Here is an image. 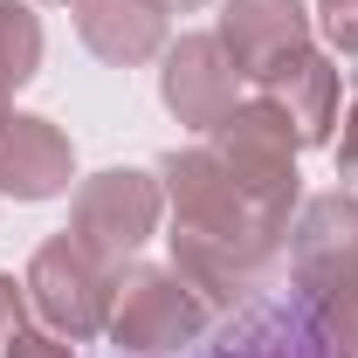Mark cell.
Returning <instances> with one entry per match:
<instances>
[{
    "mask_svg": "<svg viewBox=\"0 0 358 358\" xmlns=\"http://www.w3.org/2000/svg\"><path fill=\"white\" fill-rule=\"evenodd\" d=\"M159 186L173 207V268L193 282L200 303H234V289L255 282V268L282 248L289 227L227 179V166L207 145H186L159 159Z\"/></svg>",
    "mask_w": 358,
    "mask_h": 358,
    "instance_id": "cell-1",
    "label": "cell"
},
{
    "mask_svg": "<svg viewBox=\"0 0 358 358\" xmlns=\"http://www.w3.org/2000/svg\"><path fill=\"white\" fill-rule=\"evenodd\" d=\"M296 282L338 352L358 358V193H324L296 221Z\"/></svg>",
    "mask_w": 358,
    "mask_h": 358,
    "instance_id": "cell-2",
    "label": "cell"
},
{
    "mask_svg": "<svg viewBox=\"0 0 358 358\" xmlns=\"http://www.w3.org/2000/svg\"><path fill=\"white\" fill-rule=\"evenodd\" d=\"M207 152L227 166V179L262 207L268 221L289 227V207H296V131H289V117L255 96V103H234L221 124L207 131Z\"/></svg>",
    "mask_w": 358,
    "mask_h": 358,
    "instance_id": "cell-3",
    "label": "cell"
},
{
    "mask_svg": "<svg viewBox=\"0 0 358 358\" xmlns=\"http://www.w3.org/2000/svg\"><path fill=\"white\" fill-rule=\"evenodd\" d=\"M159 214H166V186L152 173H131V166H110L76 186V207H69V241L90 248L103 268H124L159 234Z\"/></svg>",
    "mask_w": 358,
    "mask_h": 358,
    "instance_id": "cell-4",
    "label": "cell"
},
{
    "mask_svg": "<svg viewBox=\"0 0 358 358\" xmlns=\"http://www.w3.org/2000/svg\"><path fill=\"white\" fill-rule=\"evenodd\" d=\"M21 296H28V310L42 317V331L55 338H96L103 324H110V296H117V268H103L90 248H76L69 234H55L35 248V262L21 275Z\"/></svg>",
    "mask_w": 358,
    "mask_h": 358,
    "instance_id": "cell-5",
    "label": "cell"
},
{
    "mask_svg": "<svg viewBox=\"0 0 358 358\" xmlns=\"http://www.w3.org/2000/svg\"><path fill=\"white\" fill-rule=\"evenodd\" d=\"M207 324V303L193 296V282L179 268H152V262H124L117 268V296H110V345L117 352H179L193 345Z\"/></svg>",
    "mask_w": 358,
    "mask_h": 358,
    "instance_id": "cell-6",
    "label": "cell"
},
{
    "mask_svg": "<svg viewBox=\"0 0 358 358\" xmlns=\"http://www.w3.org/2000/svg\"><path fill=\"white\" fill-rule=\"evenodd\" d=\"M159 62H166V69H159V96H166V110H173L179 124L214 131L227 110H234L241 69L227 62L221 35H179V42H166Z\"/></svg>",
    "mask_w": 358,
    "mask_h": 358,
    "instance_id": "cell-7",
    "label": "cell"
},
{
    "mask_svg": "<svg viewBox=\"0 0 358 358\" xmlns=\"http://www.w3.org/2000/svg\"><path fill=\"white\" fill-rule=\"evenodd\" d=\"M214 35L227 62L241 69V83H268L289 55L310 48V7L303 0H227Z\"/></svg>",
    "mask_w": 358,
    "mask_h": 358,
    "instance_id": "cell-8",
    "label": "cell"
},
{
    "mask_svg": "<svg viewBox=\"0 0 358 358\" xmlns=\"http://www.w3.org/2000/svg\"><path fill=\"white\" fill-rule=\"evenodd\" d=\"M69 179H76V152H69V138L55 131L48 117H7L0 124V193L7 200H55V193H69Z\"/></svg>",
    "mask_w": 358,
    "mask_h": 358,
    "instance_id": "cell-9",
    "label": "cell"
},
{
    "mask_svg": "<svg viewBox=\"0 0 358 358\" xmlns=\"http://www.w3.org/2000/svg\"><path fill=\"white\" fill-rule=\"evenodd\" d=\"M76 35L110 69H138V62L166 55V42H173L159 0H76Z\"/></svg>",
    "mask_w": 358,
    "mask_h": 358,
    "instance_id": "cell-10",
    "label": "cell"
},
{
    "mask_svg": "<svg viewBox=\"0 0 358 358\" xmlns=\"http://www.w3.org/2000/svg\"><path fill=\"white\" fill-rule=\"evenodd\" d=\"M289 117V131H296V145L310 152V145H331V124H338V69H331V55H317V48H303V55H289L268 83H255Z\"/></svg>",
    "mask_w": 358,
    "mask_h": 358,
    "instance_id": "cell-11",
    "label": "cell"
},
{
    "mask_svg": "<svg viewBox=\"0 0 358 358\" xmlns=\"http://www.w3.org/2000/svg\"><path fill=\"white\" fill-rule=\"evenodd\" d=\"M42 76V21L28 0H0V90Z\"/></svg>",
    "mask_w": 358,
    "mask_h": 358,
    "instance_id": "cell-12",
    "label": "cell"
},
{
    "mask_svg": "<svg viewBox=\"0 0 358 358\" xmlns=\"http://www.w3.org/2000/svg\"><path fill=\"white\" fill-rule=\"evenodd\" d=\"M317 28L345 62H358V0H317Z\"/></svg>",
    "mask_w": 358,
    "mask_h": 358,
    "instance_id": "cell-13",
    "label": "cell"
},
{
    "mask_svg": "<svg viewBox=\"0 0 358 358\" xmlns=\"http://www.w3.org/2000/svg\"><path fill=\"white\" fill-rule=\"evenodd\" d=\"M21 310H28L21 282H14V275H0V358L14 352V338H21Z\"/></svg>",
    "mask_w": 358,
    "mask_h": 358,
    "instance_id": "cell-14",
    "label": "cell"
},
{
    "mask_svg": "<svg viewBox=\"0 0 358 358\" xmlns=\"http://www.w3.org/2000/svg\"><path fill=\"white\" fill-rule=\"evenodd\" d=\"M7 358H76V352H69V345H62L55 331H21V338H14V352H7Z\"/></svg>",
    "mask_w": 358,
    "mask_h": 358,
    "instance_id": "cell-15",
    "label": "cell"
},
{
    "mask_svg": "<svg viewBox=\"0 0 358 358\" xmlns=\"http://www.w3.org/2000/svg\"><path fill=\"white\" fill-rule=\"evenodd\" d=\"M331 159H338V179L358 186V103H352V117H345V138H331Z\"/></svg>",
    "mask_w": 358,
    "mask_h": 358,
    "instance_id": "cell-16",
    "label": "cell"
},
{
    "mask_svg": "<svg viewBox=\"0 0 358 358\" xmlns=\"http://www.w3.org/2000/svg\"><path fill=\"white\" fill-rule=\"evenodd\" d=\"M166 14H193V7H207V0H159Z\"/></svg>",
    "mask_w": 358,
    "mask_h": 358,
    "instance_id": "cell-17",
    "label": "cell"
},
{
    "mask_svg": "<svg viewBox=\"0 0 358 358\" xmlns=\"http://www.w3.org/2000/svg\"><path fill=\"white\" fill-rule=\"evenodd\" d=\"M7 117H14V110H7V90H0V124H7Z\"/></svg>",
    "mask_w": 358,
    "mask_h": 358,
    "instance_id": "cell-18",
    "label": "cell"
},
{
    "mask_svg": "<svg viewBox=\"0 0 358 358\" xmlns=\"http://www.w3.org/2000/svg\"><path fill=\"white\" fill-rule=\"evenodd\" d=\"M55 7H76V0H55Z\"/></svg>",
    "mask_w": 358,
    "mask_h": 358,
    "instance_id": "cell-19",
    "label": "cell"
}]
</instances>
